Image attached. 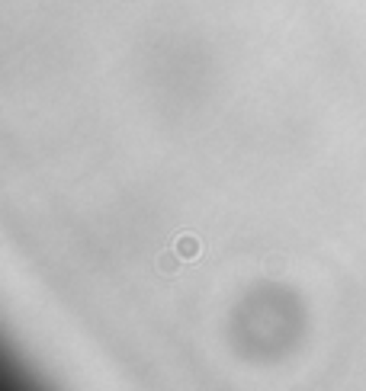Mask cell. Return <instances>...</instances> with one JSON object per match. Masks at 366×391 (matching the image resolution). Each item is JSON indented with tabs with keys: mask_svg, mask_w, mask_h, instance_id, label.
<instances>
[]
</instances>
